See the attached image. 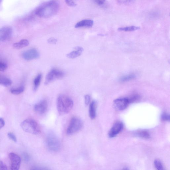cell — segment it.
I'll return each mask as SVG.
<instances>
[{
	"instance_id": "18",
	"label": "cell",
	"mask_w": 170,
	"mask_h": 170,
	"mask_svg": "<svg viewBox=\"0 0 170 170\" xmlns=\"http://www.w3.org/2000/svg\"><path fill=\"white\" fill-rule=\"evenodd\" d=\"M140 29V27H139L132 26L119 28L118 30L120 31L130 32L135 31Z\"/></svg>"
},
{
	"instance_id": "11",
	"label": "cell",
	"mask_w": 170,
	"mask_h": 170,
	"mask_svg": "<svg viewBox=\"0 0 170 170\" xmlns=\"http://www.w3.org/2000/svg\"><path fill=\"white\" fill-rule=\"evenodd\" d=\"M22 56L25 60H31L38 58L40 54L37 50L35 49H32L23 53Z\"/></svg>"
},
{
	"instance_id": "34",
	"label": "cell",
	"mask_w": 170,
	"mask_h": 170,
	"mask_svg": "<svg viewBox=\"0 0 170 170\" xmlns=\"http://www.w3.org/2000/svg\"><path fill=\"white\" fill-rule=\"evenodd\" d=\"M4 125H5V122L2 118H0V129H1Z\"/></svg>"
},
{
	"instance_id": "6",
	"label": "cell",
	"mask_w": 170,
	"mask_h": 170,
	"mask_svg": "<svg viewBox=\"0 0 170 170\" xmlns=\"http://www.w3.org/2000/svg\"><path fill=\"white\" fill-rule=\"evenodd\" d=\"M65 73L56 68H53L47 75L46 78L45 84L47 85L53 81L63 78Z\"/></svg>"
},
{
	"instance_id": "8",
	"label": "cell",
	"mask_w": 170,
	"mask_h": 170,
	"mask_svg": "<svg viewBox=\"0 0 170 170\" xmlns=\"http://www.w3.org/2000/svg\"><path fill=\"white\" fill-rule=\"evenodd\" d=\"M12 29L10 26H4L0 28V42H4L11 37Z\"/></svg>"
},
{
	"instance_id": "5",
	"label": "cell",
	"mask_w": 170,
	"mask_h": 170,
	"mask_svg": "<svg viewBox=\"0 0 170 170\" xmlns=\"http://www.w3.org/2000/svg\"><path fill=\"white\" fill-rule=\"evenodd\" d=\"M83 124L81 119L77 117H72L67 130V134L72 135L79 132L82 128Z\"/></svg>"
},
{
	"instance_id": "10",
	"label": "cell",
	"mask_w": 170,
	"mask_h": 170,
	"mask_svg": "<svg viewBox=\"0 0 170 170\" xmlns=\"http://www.w3.org/2000/svg\"><path fill=\"white\" fill-rule=\"evenodd\" d=\"M48 104L47 100H43L35 105L34 107L35 111L39 114H43L47 111Z\"/></svg>"
},
{
	"instance_id": "26",
	"label": "cell",
	"mask_w": 170,
	"mask_h": 170,
	"mask_svg": "<svg viewBox=\"0 0 170 170\" xmlns=\"http://www.w3.org/2000/svg\"><path fill=\"white\" fill-rule=\"evenodd\" d=\"M161 118L162 120L163 121H169L170 120L169 115L166 113H163Z\"/></svg>"
},
{
	"instance_id": "12",
	"label": "cell",
	"mask_w": 170,
	"mask_h": 170,
	"mask_svg": "<svg viewBox=\"0 0 170 170\" xmlns=\"http://www.w3.org/2000/svg\"><path fill=\"white\" fill-rule=\"evenodd\" d=\"M124 125L120 122H117L114 124L108 133V136L110 137H116L123 130Z\"/></svg>"
},
{
	"instance_id": "32",
	"label": "cell",
	"mask_w": 170,
	"mask_h": 170,
	"mask_svg": "<svg viewBox=\"0 0 170 170\" xmlns=\"http://www.w3.org/2000/svg\"><path fill=\"white\" fill-rule=\"evenodd\" d=\"M57 40L54 38H50L48 40V42L51 44H56L57 42Z\"/></svg>"
},
{
	"instance_id": "13",
	"label": "cell",
	"mask_w": 170,
	"mask_h": 170,
	"mask_svg": "<svg viewBox=\"0 0 170 170\" xmlns=\"http://www.w3.org/2000/svg\"><path fill=\"white\" fill-rule=\"evenodd\" d=\"M93 25L94 21L93 20H85L78 22L76 25L75 27L76 28L83 27L90 28L92 27Z\"/></svg>"
},
{
	"instance_id": "9",
	"label": "cell",
	"mask_w": 170,
	"mask_h": 170,
	"mask_svg": "<svg viewBox=\"0 0 170 170\" xmlns=\"http://www.w3.org/2000/svg\"><path fill=\"white\" fill-rule=\"evenodd\" d=\"M130 103L128 98H123L117 99L114 101V106L119 111L126 109Z\"/></svg>"
},
{
	"instance_id": "23",
	"label": "cell",
	"mask_w": 170,
	"mask_h": 170,
	"mask_svg": "<svg viewBox=\"0 0 170 170\" xmlns=\"http://www.w3.org/2000/svg\"><path fill=\"white\" fill-rule=\"evenodd\" d=\"M154 165L156 169L159 170L163 169V167L161 162L159 160L156 159L154 161Z\"/></svg>"
},
{
	"instance_id": "25",
	"label": "cell",
	"mask_w": 170,
	"mask_h": 170,
	"mask_svg": "<svg viewBox=\"0 0 170 170\" xmlns=\"http://www.w3.org/2000/svg\"><path fill=\"white\" fill-rule=\"evenodd\" d=\"M129 100V103H132L136 102V101L139 100L140 99V96L137 95H133L130 98H128Z\"/></svg>"
},
{
	"instance_id": "21",
	"label": "cell",
	"mask_w": 170,
	"mask_h": 170,
	"mask_svg": "<svg viewBox=\"0 0 170 170\" xmlns=\"http://www.w3.org/2000/svg\"><path fill=\"white\" fill-rule=\"evenodd\" d=\"M24 90V86H20L17 88L11 89V92L12 94L18 95L22 93Z\"/></svg>"
},
{
	"instance_id": "7",
	"label": "cell",
	"mask_w": 170,
	"mask_h": 170,
	"mask_svg": "<svg viewBox=\"0 0 170 170\" xmlns=\"http://www.w3.org/2000/svg\"><path fill=\"white\" fill-rule=\"evenodd\" d=\"M11 161V169L12 170H17L20 169L21 162V159L20 156L13 153H10L9 155Z\"/></svg>"
},
{
	"instance_id": "2",
	"label": "cell",
	"mask_w": 170,
	"mask_h": 170,
	"mask_svg": "<svg viewBox=\"0 0 170 170\" xmlns=\"http://www.w3.org/2000/svg\"><path fill=\"white\" fill-rule=\"evenodd\" d=\"M73 102L68 96L63 94L59 95L57 101V108L59 114L63 115L69 112L72 109Z\"/></svg>"
},
{
	"instance_id": "19",
	"label": "cell",
	"mask_w": 170,
	"mask_h": 170,
	"mask_svg": "<svg viewBox=\"0 0 170 170\" xmlns=\"http://www.w3.org/2000/svg\"><path fill=\"white\" fill-rule=\"evenodd\" d=\"M42 75L39 73L35 78L34 81V90L36 91L37 89L40 84L41 79H42Z\"/></svg>"
},
{
	"instance_id": "28",
	"label": "cell",
	"mask_w": 170,
	"mask_h": 170,
	"mask_svg": "<svg viewBox=\"0 0 170 170\" xmlns=\"http://www.w3.org/2000/svg\"><path fill=\"white\" fill-rule=\"evenodd\" d=\"M7 67L6 63L0 62V71L3 72L6 70Z\"/></svg>"
},
{
	"instance_id": "30",
	"label": "cell",
	"mask_w": 170,
	"mask_h": 170,
	"mask_svg": "<svg viewBox=\"0 0 170 170\" xmlns=\"http://www.w3.org/2000/svg\"><path fill=\"white\" fill-rule=\"evenodd\" d=\"M7 169V168L6 165L2 161H0V170Z\"/></svg>"
},
{
	"instance_id": "33",
	"label": "cell",
	"mask_w": 170,
	"mask_h": 170,
	"mask_svg": "<svg viewBox=\"0 0 170 170\" xmlns=\"http://www.w3.org/2000/svg\"><path fill=\"white\" fill-rule=\"evenodd\" d=\"M94 1L98 5H102L104 3L106 0H94Z\"/></svg>"
},
{
	"instance_id": "15",
	"label": "cell",
	"mask_w": 170,
	"mask_h": 170,
	"mask_svg": "<svg viewBox=\"0 0 170 170\" xmlns=\"http://www.w3.org/2000/svg\"><path fill=\"white\" fill-rule=\"evenodd\" d=\"M96 108H97V103L95 101H93L89 106V116L91 119H94L96 117Z\"/></svg>"
},
{
	"instance_id": "31",
	"label": "cell",
	"mask_w": 170,
	"mask_h": 170,
	"mask_svg": "<svg viewBox=\"0 0 170 170\" xmlns=\"http://www.w3.org/2000/svg\"><path fill=\"white\" fill-rule=\"evenodd\" d=\"M90 97L89 95H87L85 96V102L86 105H88L89 104L90 102Z\"/></svg>"
},
{
	"instance_id": "35",
	"label": "cell",
	"mask_w": 170,
	"mask_h": 170,
	"mask_svg": "<svg viewBox=\"0 0 170 170\" xmlns=\"http://www.w3.org/2000/svg\"><path fill=\"white\" fill-rule=\"evenodd\" d=\"M2 1V0H0V3H1Z\"/></svg>"
},
{
	"instance_id": "22",
	"label": "cell",
	"mask_w": 170,
	"mask_h": 170,
	"mask_svg": "<svg viewBox=\"0 0 170 170\" xmlns=\"http://www.w3.org/2000/svg\"><path fill=\"white\" fill-rule=\"evenodd\" d=\"M136 135L142 138L149 139L150 137L149 133L146 131H142L137 132L136 133Z\"/></svg>"
},
{
	"instance_id": "14",
	"label": "cell",
	"mask_w": 170,
	"mask_h": 170,
	"mask_svg": "<svg viewBox=\"0 0 170 170\" xmlns=\"http://www.w3.org/2000/svg\"><path fill=\"white\" fill-rule=\"evenodd\" d=\"M84 51V49L80 47H77L76 48V50L67 54V57L71 59L76 58L79 57Z\"/></svg>"
},
{
	"instance_id": "3",
	"label": "cell",
	"mask_w": 170,
	"mask_h": 170,
	"mask_svg": "<svg viewBox=\"0 0 170 170\" xmlns=\"http://www.w3.org/2000/svg\"><path fill=\"white\" fill-rule=\"evenodd\" d=\"M21 126L24 131L30 134L37 135L41 133L40 128L38 124L33 119H26L22 122Z\"/></svg>"
},
{
	"instance_id": "16",
	"label": "cell",
	"mask_w": 170,
	"mask_h": 170,
	"mask_svg": "<svg viewBox=\"0 0 170 170\" xmlns=\"http://www.w3.org/2000/svg\"><path fill=\"white\" fill-rule=\"evenodd\" d=\"M29 41L27 39H22L19 42L13 44V47L16 49H20L28 46Z\"/></svg>"
},
{
	"instance_id": "29",
	"label": "cell",
	"mask_w": 170,
	"mask_h": 170,
	"mask_svg": "<svg viewBox=\"0 0 170 170\" xmlns=\"http://www.w3.org/2000/svg\"><path fill=\"white\" fill-rule=\"evenodd\" d=\"M116 1L119 4H126L131 3L134 0H116Z\"/></svg>"
},
{
	"instance_id": "17",
	"label": "cell",
	"mask_w": 170,
	"mask_h": 170,
	"mask_svg": "<svg viewBox=\"0 0 170 170\" xmlns=\"http://www.w3.org/2000/svg\"><path fill=\"white\" fill-rule=\"evenodd\" d=\"M12 83V81L10 79L0 75V85L8 87L11 86Z\"/></svg>"
},
{
	"instance_id": "20",
	"label": "cell",
	"mask_w": 170,
	"mask_h": 170,
	"mask_svg": "<svg viewBox=\"0 0 170 170\" xmlns=\"http://www.w3.org/2000/svg\"><path fill=\"white\" fill-rule=\"evenodd\" d=\"M136 78V76L134 74H131L128 75L123 76L120 79V81L121 82H126L134 80Z\"/></svg>"
},
{
	"instance_id": "1",
	"label": "cell",
	"mask_w": 170,
	"mask_h": 170,
	"mask_svg": "<svg viewBox=\"0 0 170 170\" xmlns=\"http://www.w3.org/2000/svg\"><path fill=\"white\" fill-rule=\"evenodd\" d=\"M59 8V3L56 0H51L39 7L35 11L36 14L42 18L52 17L57 13Z\"/></svg>"
},
{
	"instance_id": "27",
	"label": "cell",
	"mask_w": 170,
	"mask_h": 170,
	"mask_svg": "<svg viewBox=\"0 0 170 170\" xmlns=\"http://www.w3.org/2000/svg\"><path fill=\"white\" fill-rule=\"evenodd\" d=\"M8 137L9 139L15 142L17 141V138L11 132H9L7 134Z\"/></svg>"
},
{
	"instance_id": "4",
	"label": "cell",
	"mask_w": 170,
	"mask_h": 170,
	"mask_svg": "<svg viewBox=\"0 0 170 170\" xmlns=\"http://www.w3.org/2000/svg\"><path fill=\"white\" fill-rule=\"evenodd\" d=\"M48 149L53 152H57L61 148V144L57 136L53 133H50L46 140Z\"/></svg>"
},
{
	"instance_id": "24",
	"label": "cell",
	"mask_w": 170,
	"mask_h": 170,
	"mask_svg": "<svg viewBox=\"0 0 170 170\" xmlns=\"http://www.w3.org/2000/svg\"><path fill=\"white\" fill-rule=\"evenodd\" d=\"M79 0H65L67 5L71 7H75L77 5Z\"/></svg>"
}]
</instances>
